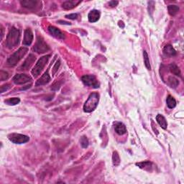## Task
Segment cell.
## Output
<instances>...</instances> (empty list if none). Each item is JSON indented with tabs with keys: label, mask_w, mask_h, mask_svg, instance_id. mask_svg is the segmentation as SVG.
I'll return each mask as SVG.
<instances>
[{
	"label": "cell",
	"mask_w": 184,
	"mask_h": 184,
	"mask_svg": "<svg viewBox=\"0 0 184 184\" xmlns=\"http://www.w3.org/2000/svg\"><path fill=\"white\" fill-rule=\"evenodd\" d=\"M19 38H20L19 31L15 27H12L8 35H7V41H6V45H7V48L9 49L15 48L18 44Z\"/></svg>",
	"instance_id": "1"
},
{
	"label": "cell",
	"mask_w": 184,
	"mask_h": 184,
	"mask_svg": "<svg viewBox=\"0 0 184 184\" xmlns=\"http://www.w3.org/2000/svg\"><path fill=\"white\" fill-rule=\"evenodd\" d=\"M99 101V95L98 93H91L83 105V111L85 112H91L97 108Z\"/></svg>",
	"instance_id": "2"
},
{
	"label": "cell",
	"mask_w": 184,
	"mask_h": 184,
	"mask_svg": "<svg viewBox=\"0 0 184 184\" xmlns=\"http://www.w3.org/2000/svg\"><path fill=\"white\" fill-rule=\"evenodd\" d=\"M27 51H28V49L25 48V47L18 49L16 52L14 53L12 56H10V57L8 58V60H7L8 65L10 66H15V65H17V63L24 57L25 55L27 53Z\"/></svg>",
	"instance_id": "3"
},
{
	"label": "cell",
	"mask_w": 184,
	"mask_h": 184,
	"mask_svg": "<svg viewBox=\"0 0 184 184\" xmlns=\"http://www.w3.org/2000/svg\"><path fill=\"white\" fill-rule=\"evenodd\" d=\"M50 57V55H47V56H43L40 59L38 60L37 63L35 64L34 67L32 70V74L34 77H37L38 75H40V72L45 68L46 63H48L49 58Z\"/></svg>",
	"instance_id": "4"
},
{
	"label": "cell",
	"mask_w": 184,
	"mask_h": 184,
	"mask_svg": "<svg viewBox=\"0 0 184 184\" xmlns=\"http://www.w3.org/2000/svg\"><path fill=\"white\" fill-rule=\"evenodd\" d=\"M50 50V48L48 46V44L45 42L43 39L41 37H38L36 43L34 46V50L38 53H44Z\"/></svg>",
	"instance_id": "5"
},
{
	"label": "cell",
	"mask_w": 184,
	"mask_h": 184,
	"mask_svg": "<svg viewBox=\"0 0 184 184\" xmlns=\"http://www.w3.org/2000/svg\"><path fill=\"white\" fill-rule=\"evenodd\" d=\"M9 139L12 142H13L15 144L26 143V142L30 140V138H29L28 136L22 134H16V133L9 135Z\"/></svg>",
	"instance_id": "6"
},
{
	"label": "cell",
	"mask_w": 184,
	"mask_h": 184,
	"mask_svg": "<svg viewBox=\"0 0 184 184\" xmlns=\"http://www.w3.org/2000/svg\"><path fill=\"white\" fill-rule=\"evenodd\" d=\"M81 81L86 86L97 89L99 87V83L95 76L92 75H85L81 77Z\"/></svg>",
	"instance_id": "7"
},
{
	"label": "cell",
	"mask_w": 184,
	"mask_h": 184,
	"mask_svg": "<svg viewBox=\"0 0 184 184\" xmlns=\"http://www.w3.org/2000/svg\"><path fill=\"white\" fill-rule=\"evenodd\" d=\"M31 78L27 74H17L15 77L13 78V81L16 84L20 85V84L26 83L27 82L31 81Z\"/></svg>",
	"instance_id": "8"
},
{
	"label": "cell",
	"mask_w": 184,
	"mask_h": 184,
	"mask_svg": "<svg viewBox=\"0 0 184 184\" xmlns=\"http://www.w3.org/2000/svg\"><path fill=\"white\" fill-rule=\"evenodd\" d=\"M33 40V33L30 29H27L25 31L24 40H23L22 44L25 46H30Z\"/></svg>",
	"instance_id": "9"
},
{
	"label": "cell",
	"mask_w": 184,
	"mask_h": 184,
	"mask_svg": "<svg viewBox=\"0 0 184 184\" xmlns=\"http://www.w3.org/2000/svg\"><path fill=\"white\" fill-rule=\"evenodd\" d=\"M48 31L50 33V35H53V36L55 37L56 38L61 39V40L65 38V35H64L63 33L59 29L56 28V27L49 26Z\"/></svg>",
	"instance_id": "10"
},
{
	"label": "cell",
	"mask_w": 184,
	"mask_h": 184,
	"mask_svg": "<svg viewBox=\"0 0 184 184\" xmlns=\"http://www.w3.org/2000/svg\"><path fill=\"white\" fill-rule=\"evenodd\" d=\"M50 81V76L48 73V70H47L46 72H45L43 75L41 76L40 79L37 81L36 83H35V86H36V87H38V86L45 85V84L48 83Z\"/></svg>",
	"instance_id": "11"
},
{
	"label": "cell",
	"mask_w": 184,
	"mask_h": 184,
	"mask_svg": "<svg viewBox=\"0 0 184 184\" xmlns=\"http://www.w3.org/2000/svg\"><path fill=\"white\" fill-rule=\"evenodd\" d=\"M20 3L22 7H26L27 9H35L40 2L36 0H23L20 2Z\"/></svg>",
	"instance_id": "12"
},
{
	"label": "cell",
	"mask_w": 184,
	"mask_h": 184,
	"mask_svg": "<svg viewBox=\"0 0 184 184\" xmlns=\"http://www.w3.org/2000/svg\"><path fill=\"white\" fill-rule=\"evenodd\" d=\"M81 2V1H77V0H70V1H66L63 2L62 6L63 8L69 10V9H72L74 7H76Z\"/></svg>",
	"instance_id": "13"
},
{
	"label": "cell",
	"mask_w": 184,
	"mask_h": 184,
	"mask_svg": "<svg viewBox=\"0 0 184 184\" xmlns=\"http://www.w3.org/2000/svg\"><path fill=\"white\" fill-rule=\"evenodd\" d=\"M35 56L34 55L30 54L29 55L28 57L27 58V59L25 60V61L23 65L21 66V70H27L30 67L31 65L35 62Z\"/></svg>",
	"instance_id": "14"
},
{
	"label": "cell",
	"mask_w": 184,
	"mask_h": 184,
	"mask_svg": "<svg viewBox=\"0 0 184 184\" xmlns=\"http://www.w3.org/2000/svg\"><path fill=\"white\" fill-rule=\"evenodd\" d=\"M99 17H100V12L98 10H92L89 12L88 15V18L90 22H96L99 20Z\"/></svg>",
	"instance_id": "15"
},
{
	"label": "cell",
	"mask_w": 184,
	"mask_h": 184,
	"mask_svg": "<svg viewBox=\"0 0 184 184\" xmlns=\"http://www.w3.org/2000/svg\"><path fill=\"white\" fill-rule=\"evenodd\" d=\"M114 130L117 134L119 135H122L127 132L126 127L124 124L121 122H116L114 125Z\"/></svg>",
	"instance_id": "16"
},
{
	"label": "cell",
	"mask_w": 184,
	"mask_h": 184,
	"mask_svg": "<svg viewBox=\"0 0 184 184\" xmlns=\"http://www.w3.org/2000/svg\"><path fill=\"white\" fill-rule=\"evenodd\" d=\"M163 53L168 56H174L176 55V51L171 45H166L163 48Z\"/></svg>",
	"instance_id": "17"
},
{
	"label": "cell",
	"mask_w": 184,
	"mask_h": 184,
	"mask_svg": "<svg viewBox=\"0 0 184 184\" xmlns=\"http://www.w3.org/2000/svg\"><path fill=\"white\" fill-rule=\"evenodd\" d=\"M156 120H157L158 124H159L160 126L161 127L163 130H166V129H167L168 127L167 121H166L165 118L162 116V115L158 114L157 117H156Z\"/></svg>",
	"instance_id": "18"
},
{
	"label": "cell",
	"mask_w": 184,
	"mask_h": 184,
	"mask_svg": "<svg viewBox=\"0 0 184 184\" xmlns=\"http://www.w3.org/2000/svg\"><path fill=\"white\" fill-rule=\"evenodd\" d=\"M138 167H140L142 169L146 170V171H150L152 168V162L150 161H145L142 162H139L136 164Z\"/></svg>",
	"instance_id": "19"
},
{
	"label": "cell",
	"mask_w": 184,
	"mask_h": 184,
	"mask_svg": "<svg viewBox=\"0 0 184 184\" xmlns=\"http://www.w3.org/2000/svg\"><path fill=\"white\" fill-rule=\"evenodd\" d=\"M169 69L170 71L173 74H174V75L178 76H181V70H180L179 68L178 67L177 65H175V63H171V65L169 66Z\"/></svg>",
	"instance_id": "20"
},
{
	"label": "cell",
	"mask_w": 184,
	"mask_h": 184,
	"mask_svg": "<svg viewBox=\"0 0 184 184\" xmlns=\"http://www.w3.org/2000/svg\"><path fill=\"white\" fill-rule=\"evenodd\" d=\"M166 103H167V106L168 107V108H170V109H173L176 106L175 99H174L173 97H171V95H169L167 97V99H166Z\"/></svg>",
	"instance_id": "21"
},
{
	"label": "cell",
	"mask_w": 184,
	"mask_h": 184,
	"mask_svg": "<svg viewBox=\"0 0 184 184\" xmlns=\"http://www.w3.org/2000/svg\"><path fill=\"white\" fill-rule=\"evenodd\" d=\"M168 85L172 88H175L179 86V81L177 79H175V77H173V76H170L168 79Z\"/></svg>",
	"instance_id": "22"
},
{
	"label": "cell",
	"mask_w": 184,
	"mask_h": 184,
	"mask_svg": "<svg viewBox=\"0 0 184 184\" xmlns=\"http://www.w3.org/2000/svg\"><path fill=\"white\" fill-rule=\"evenodd\" d=\"M168 13L171 15V16H174L176 14L178 13V12L179 11V7L176 5H169L168 7Z\"/></svg>",
	"instance_id": "23"
},
{
	"label": "cell",
	"mask_w": 184,
	"mask_h": 184,
	"mask_svg": "<svg viewBox=\"0 0 184 184\" xmlns=\"http://www.w3.org/2000/svg\"><path fill=\"white\" fill-rule=\"evenodd\" d=\"M112 162L114 166H118L119 165V163H120V158H119V155L116 151L113 152Z\"/></svg>",
	"instance_id": "24"
},
{
	"label": "cell",
	"mask_w": 184,
	"mask_h": 184,
	"mask_svg": "<svg viewBox=\"0 0 184 184\" xmlns=\"http://www.w3.org/2000/svg\"><path fill=\"white\" fill-rule=\"evenodd\" d=\"M143 57H144V63L145 65V67L148 68V70H150L151 69V66H150L149 57H148V55L147 53L145 50H144L143 51Z\"/></svg>",
	"instance_id": "25"
},
{
	"label": "cell",
	"mask_w": 184,
	"mask_h": 184,
	"mask_svg": "<svg viewBox=\"0 0 184 184\" xmlns=\"http://www.w3.org/2000/svg\"><path fill=\"white\" fill-rule=\"evenodd\" d=\"M20 102V99L19 98L17 97H14V98H11V99H7V100L5 101V103L9 105H16L17 104H19Z\"/></svg>",
	"instance_id": "26"
},
{
	"label": "cell",
	"mask_w": 184,
	"mask_h": 184,
	"mask_svg": "<svg viewBox=\"0 0 184 184\" xmlns=\"http://www.w3.org/2000/svg\"><path fill=\"white\" fill-rule=\"evenodd\" d=\"M89 144V140H88L87 137H85V136L82 137V138H81V145L82 148H88Z\"/></svg>",
	"instance_id": "27"
},
{
	"label": "cell",
	"mask_w": 184,
	"mask_h": 184,
	"mask_svg": "<svg viewBox=\"0 0 184 184\" xmlns=\"http://www.w3.org/2000/svg\"><path fill=\"white\" fill-rule=\"evenodd\" d=\"M8 77H9L8 73H7V72L2 71V70L1 73H0V79H1L2 81H4V80L7 79Z\"/></svg>",
	"instance_id": "28"
},
{
	"label": "cell",
	"mask_w": 184,
	"mask_h": 184,
	"mask_svg": "<svg viewBox=\"0 0 184 184\" xmlns=\"http://www.w3.org/2000/svg\"><path fill=\"white\" fill-rule=\"evenodd\" d=\"M60 65V60H58V61L56 63V64H55L53 68V74H55L56 73V71L58 70V68H59Z\"/></svg>",
	"instance_id": "29"
},
{
	"label": "cell",
	"mask_w": 184,
	"mask_h": 184,
	"mask_svg": "<svg viewBox=\"0 0 184 184\" xmlns=\"http://www.w3.org/2000/svg\"><path fill=\"white\" fill-rule=\"evenodd\" d=\"M11 88V86L9 84H5V85H3L1 87V92L3 93L5 91H7V90Z\"/></svg>",
	"instance_id": "30"
},
{
	"label": "cell",
	"mask_w": 184,
	"mask_h": 184,
	"mask_svg": "<svg viewBox=\"0 0 184 184\" xmlns=\"http://www.w3.org/2000/svg\"><path fill=\"white\" fill-rule=\"evenodd\" d=\"M66 17L70 19H75L78 17V14H70V15H66Z\"/></svg>",
	"instance_id": "31"
},
{
	"label": "cell",
	"mask_w": 184,
	"mask_h": 184,
	"mask_svg": "<svg viewBox=\"0 0 184 184\" xmlns=\"http://www.w3.org/2000/svg\"><path fill=\"white\" fill-rule=\"evenodd\" d=\"M117 5H118V2L117 1H111V2H109V5L111 7H116Z\"/></svg>",
	"instance_id": "32"
},
{
	"label": "cell",
	"mask_w": 184,
	"mask_h": 184,
	"mask_svg": "<svg viewBox=\"0 0 184 184\" xmlns=\"http://www.w3.org/2000/svg\"><path fill=\"white\" fill-rule=\"evenodd\" d=\"M58 23H59V24H64V25H70V23H68V22H63V21H58Z\"/></svg>",
	"instance_id": "33"
}]
</instances>
